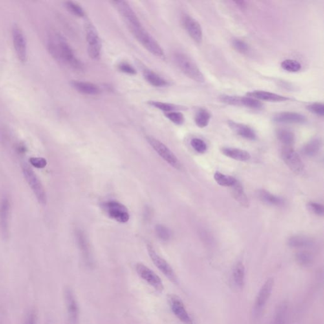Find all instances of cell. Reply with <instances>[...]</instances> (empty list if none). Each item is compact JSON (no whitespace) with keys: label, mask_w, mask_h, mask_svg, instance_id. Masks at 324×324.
I'll list each match as a JSON object with an SVG mask.
<instances>
[{"label":"cell","mask_w":324,"mask_h":324,"mask_svg":"<svg viewBox=\"0 0 324 324\" xmlns=\"http://www.w3.org/2000/svg\"><path fill=\"white\" fill-rule=\"evenodd\" d=\"M128 28L131 32L133 36L137 40L142 44L143 47L150 52L154 56L158 58L164 59L165 55L164 50L161 47L157 41L151 36L142 24L140 23L130 26Z\"/></svg>","instance_id":"obj_1"},{"label":"cell","mask_w":324,"mask_h":324,"mask_svg":"<svg viewBox=\"0 0 324 324\" xmlns=\"http://www.w3.org/2000/svg\"><path fill=\"white\" fill-rule=\"evenodd\" d=\"M174 61L179 69L187 77L199 83L206 81L204 75L198 67L197 64L188 55L183 53H176Z\"/></svg>","instance_id":"obj_2"},{"label":"cell","mask_w":324,"mask_h":324,"mask_svg":"<svg viewBox=\"0 0 324 324\" xmlns=\"http://www.w3.org/2000/svg\"><path fill=\"white\" fill-rule=\"evenodd\" d=\"M57 43H58L60 62L69 65L72 69L78 71L83 70L82 62L78 59L72 50L71 46L68 43L65 37L60 34L57 35Z\"/></svg>","instance_id":"obj_3"},{"label":"cell","mask_w":324,"mask_h":324,"mask_svg":"<svg viewBox=\"0 0 324 324\" xmlns=\"http://www.w3.org/2000/svg\"><path fill=\"white\" fill-rule=\"evenodd\" d=\"M86 37L88 43V52L89 57L93 59L100 58L102 43L95 26L89 21L85 23Z\"/></svg>","instance_id":"obj_4"},{"label":"cell","mask_w":324,"mask_h":324,"mask_svg":"<svg viewBox=\"0 0 324 324\" xmlns=\"http://www.w3.org/2000/svg\"><path fill=\"white\" fill-rule=\"evenodd\" d=\"M22 169H23L24 177H25L29 186H30V189L34 193L37 201L41 205L45 206L46 202H47V197H46L45 189H44L40 180L39 179L36 174L28 164H23Z\"/></svg>","instance_id":"obj_5"},{"label":"cell","mask_w":324,"mask_h":324,"mask_svg":"<svg viewBox=\"0 0 324 324\" xmlns=\"http://www.w3.org/2000/svg\"><path fill=\"white\" fill-rule=\"evenodd\" d=\"M147 140L150 146L153 147L154 150L167 164L173 167L174 169L178 170V171L182 169L181 163L178 160L177 156L174 155L173 152L166 145L160 142L159 140H156V138L151 137V136H147Z\"/></svg>","instance_id":"obj_6"},{"label":"cell","mask_w":324,"mask_h":324,"mask_svg":"<svg viewBox=\"0 0 324 324\" xmlns=\"http://www.w3.org/2000/svg\"><path fill=\"white\" fill-rule=\"evenodd\" d=\"M274 286V280L272 278L268 279L262 285L256 297L254 306H253V315L255 317H259L261 314L272 295Z\"/></svg>","instance_id":"obj_7"},{"label":"cell","mask_w":324,"mask_h":324,"mask_svg":"<svg viewBox=\"0 0 324 324\" xmlns=\"http://www.w3.org/2000/svg\"><path fill=\"white\" fill-rule=\"evenodd\" d=\"M147 252L149 257L151 258L152 262L154 264L158 270L161 271L163 274L166 276L167 278L170 280L174 284H177V277L176 276V273L174 272L173 268L169 265L168 262L165 260L161 257L160 256L157 254L155 250H154L153 246L150 244L147 245Z\"/></svg>","instance_id":"obj_8"},{"label":"cell","mask_w":324,"mask_h":324,"mask_svg":"<svg viewBox=\"0 0 324 324\" xmlns=\"http://www.w3.org/2000/svg\"><path fill=\"white\" fill-rule=\"evenodd\" d=\"M103 209L111 219L120 223L129 221L130 215L126 206L118 202L110 201L103 204Z\"/></svg>","instance_id":"obj_9"},{"label":"cell","mask_w":324,"mask_h":324,"mask_svg":"<svg viewBox=\"0 0 324 324\" xmlns=\"http://www.w3.org/2000/svg\"><path fill=\"white\" fill-rule=\"evenodd\" d=\"M12 37L17 58L21 62L25 63L28 59L27 42L23 30L16 24L12 28Z\"/></svg>","instance_id":"obj_10"},{"label":"cell","mask_w":324,"mask_h":324,"mask_svg":"<svg viewBox=\"0 0 324 324\" xmlns=\"http://www.w3.org/2000/svg\"><path fill=\"white\" fill-rule=\"evenodd\" d=\"M282 158L293 173L299 174L304 170V164L297 152L290 147H284L281 152Z\"/></svg>","instance_id":"obj_11"},{"label":"cell","mask_w":324,"mask_h":324,"mask_svg":"<svg viewBox=\"0 0 324 324\" xmlns=\"http://www.w3.org/2000/svg\"><path fill=\"white\" fill-rule=\"evenodd\" d=\"M10 208L8 198L4 196L0 198V235L4 239H7L9 237Z\"/></svg>","instance_id":"obj_12"},{"label":"cell","mask_w":324,"mask_h":324,"mask_svg":"<svg viewBox=\"0 0 324 324\" xmlns=\"http://www.w3.org/2000/svg\"><path fill=\"white\" fill-rule=\"evenodd\" d=\"M136 270L141 278L146 281L149 285L155 289L158 292H161L164 290V286L162 280L147 266L139 263L136 265Z\"/></svg>","instance_id":"obj_13"},{"label":"cell","mask_w":324,"mask_h":324,"mask_svg":"<svg viewBox=\"0 0 324 324\" xmlns=\"http://www.w3.org/2000/svg\"><path fill=\"white\" fill-rule=\"evenodd\" d=\"M64 298L69 324H78L79 317L78 304L73 292L70 288L65 289Z\"/></svg>","instance_id":"obj_14"},{"label":"cell","mask_w":324,"mask_h":324,"mask_svg":"<svg viewBox=\"0 0 324 324\" xmlns=\"http://www.w3.org/2000/svg\"><path fill=\"white\" fill-rule=\"evenodd\" d=\"M169 302L172 312L180 322L185 324H193L191 317L179 297L176 295H170Z\"/></svg>","instance_id":"obj_15"},{"label":"cell","mask_w":324,"mask_h":324,"mask_svg":"<svg viewBox=\"0 0 324 324\" xmlns=\"http://www.w3.org/2000/svg\"><path fill=\"white\" fill-rule=\"evenodd\" d=\"M182 23L191 39L198 44L201 43L203 39V30L201 25L197 20L190 15H185L182 19Z\"/></svg>","instance_id":"obj_16"},{"label":"cell","mask_w":324,"mask_h":324,"mask_svg":"<svg viewBox=\"0 0 324 324\" xmlns=\"http://www.w3.org/2000/svg\"><path fill=\"white\" fill-rule=\"evenodd\" d=\"M273 120L277 123L302 124L307 121V118L303 115L297 112H284L275 114L273 117Z\"/></svg>","instance_id":"obj_17"},{"label":"cell","mask_w":324,"mask_h":324,"mask_svg":"<svg viewBox=\"0 0 324 324\" xmlns=\"http://www.w3.org/2000/svg\"><path fill=\"white\" fill-rule=\"evenodd\" d=\"M228 125L233 131L242 138L251 141L255 140L257 139V134L254 130L248 125L236 122L233 120H229Z\"/></svg>","instance_id":"obj_18"},{"label":"cell","mask_w":324,"mask_h":324,"mask_svg":"<svg viewBox=\"0 0 324 324\" xmlns=\"http://www.w3.org/2000/svg\"><path fill=\"white\" fill-rule=\"evenodd\" d=\"M246 96L257 99L259 101H270V102H284L291 100V99L288 97L280 95L274 92L261 91V90L248 92Z\"/></svg>","instance_id":"obj_19"},{"label":"cell","mask_w":324,"mask_h":324,"mask_svg":"<svg viewBox=\"0 0 324 324\" xmlns=\"http://www.w3.org/2000/svg\"><path fill=\"white\" fill-rule=\"evenodd\" d=\"M71 85L76 91L87 95H97L100 92V88L98 86L91 83L73 81H72Z\"/></svg>","instance_id":"obj_20"},{"label":"cell","mask_w":324,"mask_h":324,"mask_svg":"<svg viewBox=\"0 0 324 324\" xmlns=\"http://www.w3.org/2000/svg\"><path fill=\"white\" fill-rule=\"evenodd\" d=\"M220 151L224 155L241 162H246L251 158L250 154L248 151L236 147H224Z\"/></svg>","instance_id":"obj_21"},{"label":"cell","mask_w":324,"mask_h":324,"mask_svg":"<svg viewBox=\"0 0 324 324\" xmlns=\"http://www.w3.org/2000/svg\"><path fill=\"white\" fill-rule=\"evenodd\" d=\"M143 76L147 83L155 87H165L169 85V82L159 75L149 69L143 70Z\"/></svg>","instance_id":"obj_22"},{"label":"cell","mask_w":324,"mask_h":324,"mask_svg":"<svg viewBox=\"0 0 324 324\" xmlns=\"http://www.w3.org/2000/svg\"><path fill=\"white\" fill-rule=\"evenodd\" d=\"M288 245L294 248H310L314 245V241L305 236H294L289 239Z\"/></svg>","instance_id":"obj_23"},{"label":"cell","mask_w":324,"mask_h":324,"mask_svg":"<svg viewBox=\"0 0 324 324\" xmlns=\"http://www.w3.org/2000/svg\"><path fill=\"white\" fill-rule=\"evenodd\" d=\"M258 197L262 202L272 206H283L284 201L281 198L277 197L266 190H260L257 193Z\"/></svg>","instance_id":"obj_24"},{"label":"cell","mask_w":324,"mask_h":324,"mask_svg":"<svg viewBox=\"0 0 324 324\" xmlns=\"http://www.w3.org/2000/svg\"><path fill=\"white\" fill-rule=\"evenodd\" d=\"M234 283L237 288H242L245 282V268L242 262H237L233 271Z\"/></svg>","instance_id":"obj_25"},{"label":"cell","mask_w":324,"mask_h":324,"mask_svg":"<svg viewBox=\"0 0 324 324\" xmlns=\"http://www.w3.org/2000/svg\"><path fill=\"white\" fill-rule=\"evenodd\" d=\"M231 187L233 188V197L235 198V200L242 206L248 207L249 205H250L249 200L245 193H244L243 187H242L241 183L237 181Z\"/></svg>","instance_id":"obj_26"},{"label":"cell","mask_w":324,"mask_h":324,"mask_svg":"<svg viewBox=\"0 0 324 324\" xmlns=\"http://www.w3.org/2000/svg\"><path fill=\"white\" fill-rule=\"evenodd\" d=\"M323 147V142L319 138H315L314 140L310 141L306 143L303 148V153L304 155L310 157L315 156L319 153Z\"/></svg>","instance_id":"obj_27"},{"label":"cell","mask_w":324,"mask_h":324,"mask_svg":"<svg viewBox=\"0 0 324 324\" xmlns=\"http://www.w3.org/2000/svg\"><path fill=\"white\" fill-rule=\"evenodd\" d=\"M288 303L286 301L280 303L275 311L271 324H285L288 313Z\"/></svg>","instance_id":"obj_28"},{"label":"cell","mask_w":324,"mask_h":324,"mask_svg":"<svg viewBox=\"0 0 324 324\" xmlns=\"http://www.w3.org/2000/svg\"><path fill=\"white\" fill-rule=\"evenodd\" d=\"M147 103H148V105H151V107L162 110V111L165 112V114L184 109V107H181V106L174 105L172 104V103L162 102V101H149Z\"/></svg>","instance_id":"obj_29"},{"label":"cell","mask_w":324,"mask_h":324,"mask_svg":"<svg viewBox=\"0 0 324 324\" xmlns=\"http://www.w3.org/2000/svg\"><path fill=\"white\" fill-rule=\"evenodd\" d=\"M276 136L280 142L286 147H290L295 143V134L290 130L286 129L277 130Z\"/></svg>","instance_id":"obj_30"},{"label":"cell","mask_w":324,"mask_h":324,"mask_svg":"<svg viewBox=\"0 0 324 324\" xmlns=\"http://www.w3.org/2000/svg\"><path fill=\"white\" fill-rule=\"evenodd\" d=\"M211 117V114L208 110L200 109L196 114L195 118L196 124L200 128L206 127L210 122Z\"/></svg>","instance_id":"obj_31"},{"label":"cell","mask_w":324,"mask_h":324,"mask_svg":"<svg viewBox=\"0 0 324 324\" xmlns=\"http://www.w3.org/2000/svg\"><path fill=\"white\" fill-rule=\"evenodd\" d=\"M295 259L299 265L305 266V267H308V266L312 265L314 262V256L312 253L306 251L297 253L295 256Z\"/></svg>","instance_id":"obj_32"},{"label":"cell","mask_w":324,"mask_h":324,"mask_svg":"<svg viewBox=\"0 0 324 324\" xmlns=\"http://www.w3.org/2000/svg\"><path fill=\"white\" fill-rule=\"evenodd\" d=\"M214 178L218 184L224 187H232L237 181L236 178L232 176L225 175L220 172H216Z\"/></svg>","instance_id":"obj_33"},{"label":"cell","mask_w":324,"mask_h":324,"mask_svg":"<svg viewBox=\"0 0 324 324\" xmlns=\"http://www.w3.org/2000/svg\"><path fill=\"white\" fill-rule=\"evenodd\" d=\"M244 106L249 109L254 110H260L263 107V104L261 101L257 99L251 98V97H241L239 98V106Z\"/></svg>","instance_id":"obj_34"},{"label":"cell","mask_w":324,"mask_h":324,"mask_svg":"<svg viewBox=\"0 0 324 324\" xmlns=\"http://www.w3.org/2000/svg\"><path fill=\"white\" fill-rule=\"evenodd\" d=\"M281 66L282 69L292 73L300 71L302 67L301 64L299 61L293 59H286L282 61Z\"/></svg>","instance_id":"obj_35"},{"label":"cell","mask_w":324,"mask_h":324,"mask_svg":"<svg viewBox=\"0 0 324 324\" xmlns=\"http://www.w3.org/2000/svg\"><path fill=\"white\" fill-rule=\"evenodd\" d=\"M77 239L79 242V246L80 248L81 251L83 252V257L87 262H90V255L89 250H88V246L85 239V237H83V233L81 231H78L76 235Z\"/></svg>","instance_id":"obj_36"},{"label":"cell","mask_w":324,"mask_h":324,"mask_svg":"<svg viewBox=\"0 0 324 324\" xmlns=\"http://www.w3.org/2000/svg\"><path fill=\"white\" fill-rule=\"evenodd\" d=\"M65 5L67 9L71 14L78 17H84L85 16V12L81 6L78 3L73 1H66Z\"/></svg>","instance_id":"obj_37"},{"label":"cell","mask_w":324,"mask_h":324,"mask_svg":"<svg viewBox=\"0 0 324 324\" xmlns=\"http://www.w3.org/2000/svg\"><path fill=\"white\" fill-rule=\"evenodd\" d=\"M156 236L160 239L164 241H169L171 239V231L164 225H157L155 228Z\"/></svg>","instance_id":"obj_38"},{"label":"cell","mask_w":324,"mask_h":324,"mask_svg":"<svg viewBox=\"0 0 324 324\" xmlns=\"http://www.w3.org/2000/svg\"><path fill=\"white\" fill-rule=\"evenodd\" d=\"M233 48L241 54H247L250 52V46L245 41L239 39H233L232 41Z\"/></svg>","instance_id":"obj_39"},{"label":"cell","mask_w":324,"mask_h":324,"mask_svg":"<svg viewBox=\"0 0 324 324\" xmlns=\"http://www.w3.org/2000/svg\"><path fill=\"white\" fill-rule=\"evenodd\" d=\"M165 116L172 122L176 125H182L184 122V115L181 112L178 111L169 112V113L165 114Z\"/></svg>","instance_id":"obj_40"},{"label":"cell","mask_w":324,"mask_h":324,"mask_svg":"<svg viewBox=\"0 0 324 324\" xmlns=\"http://www.w3.org/2000/svg\"><path fill=\"white\" fill-rule=\"evenodd\" d=\"M191 145L193 148L199 153H204L207 149L206 143L200 138H193L191 140Z\"/></svg>","instance_id":"obj_41"},{"label":"cell","mask_w":324,"mask_h":324,"mask_svg":"<svg viewBox=\"0 0 324 324\" xmlns=\"http://www.w3.org/2000/svg\"><path fill=\"white\" fill-rule=\"evenodd\" d=\"M306 109L311 113L317 115V116L323 117L324 116V105L322 103H312L306 107Z\"/></svg>","instance_id":"obj_42"},{"label":"cell","mask_w":324,"mask_h":324,"mask_svg":"<svg viewBox=\"0 0 324 324\" xmlns=\"http://www.w3.org/2000/svg\"><path fill=\"white\" fill-rule=\"evenodd\" d=\"M308 210L312 211L317 215L323 216L324 213V208L323 205L318 204V203L310 202L308 204Z\"/></svg>","instance_id":"obj_43"},{"label":"cell","mask_w":324,"mask_h":324,"mask_svg":"<svg viewBox=\"0 0 324 324\" xmlns=\"http://www.w3.org/2000/svg\"><path fill=\"white\" fill-rule=\"evenodd\" d=\"M118 69L120 70L121 72L127 74L136 75V73H137V71H136L135 68H134L133 65H131V64L127 62L119 63V65H118Z\"/></svg>","instance_id":"obj_44"},{"label":"cell","mask_w":324,"mask_h":324,"mask_svg":"<svg viewBox=\"0 0 324 324\" xmlns=\"http://www.w3.org/2000/svg\"><path fill=\"white\" fill-rule=\"evenodd\" d=\"M240 96L222 95L220 97V100L226 104L230 105H239V106Z\"/></svg>","instance_id":"obj_45"},{"label":"cell","mask_w":324,"mask_h":324,"mask_svg":"<svg viewBox=\"0 0 324 324\" xmlns=\"http://www.w3.org/2000/svg\"><path fill=\"white\" fill-rule=\"evenodd\" d=\"M30 164L37 169H43L47 165V161L42 157H32L29 159Z\"/></svg>","instance_id":"obj_46"},{"label":"cell","mask_w":324,"mask_h":324,"mask_svg":"<svg viewBox=\"0 0 324 324\" xmlns=\"http://www.w3.org/2000/svg\"><path fill=\"white\" fill-rule=\"evenodd\" d=\"M37 316L34 310H30L26 315L24 324H36Z\"/></svg>","instance_id":"obj_47"},{"label":"cell","mask_w":324,"mask_h":324,"mask_svg":"<svg viewBox=\"0 0 324 324\" xmlns=\"http://www.w3.org/2000/svg\"><path fill=\"white\" fill-rule=\"evenodd\" d=\"M16 151L19 155H23L26 152V147L23 143H19L16 146Z\"/></svg>","instance_id":"obj_48"},{"label":"cell","mask_w":324,"mask_h":324,"mask_svg":"<svg viewBox=\"0 0 324 324\" xmlns=\"http://www.w3.org/2000/svg\"><path fill=\"white\" fill-rule=\"evenodd\" d=\"M235 3H236L237 5L239 6V7H241L242 8H244L246 6V3L243 1H235Z\"/></svg>","instance_id":"obj_49"}]
</instances>
